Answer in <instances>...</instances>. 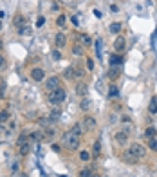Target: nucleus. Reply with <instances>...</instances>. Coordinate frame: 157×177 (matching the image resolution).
<instances>
[{
    "instance_id": "f257e3e1",
    "label": "nucleus",
    "mask_w": 157,
    "mask_h": 177,
    "mask_svg": "<svg viewBox=\"0 0 157 177\" xmlns=\"http://www.w3.org/2000/svg\"><path fill=\"white\" fill-rule=\"evenodd\" d=\"M63 146H67L69 150H78V146H80V135L72 134L71 130L65 132V135H63Z\"/></svg>"
},
{
    "instance_id": "f03ea898",
    "label": "nucleus",
    "mask_w": 157,
    "mask_h": 177,
    "mask_svg": "<svg viewBox=\"0 0 157 177\" xmlns=\"http://www.w3.org/2000/svg\"><path fill=\"white\" fill-rule=\"evenodd\" d=\"M63 100H65V91H63L62 87H58L56 91H52V92H47V101H49V105H58L62 103Z\"/></svg>"
},
{
    "instance_id": "7ed1b4c3",
    "label": "nucleus",
    "mask_w": 157,
    "mask_h": 177,
    "mask_svg": "<svg viewBox=\"0 0 157 177\" xmlns=\"http://www.w3.org/2000/svg\"><path fill=\"white\" fill-rule=\"evenodd\" d=\"M63 74H65L67 80H80V78H83L85 76V71L83 69H80V67H67Z\"/></svg>"
},
{
    "instance_id": "20e7f679",
    "label": "nucleus",
    "mask_w": 157,
    "mask_h": 177,
    "mask_svg": "<svg viewBox=\"0 0 157 177\" xmlns=\"http://www.w3.org/2000/svg\"><path fill=\"white\" fill-rule=\"evenodd\" d=\"M128 152H130V154H134L137 159H141V157L146 156V148L141 145V143H132V145H130V148H128Z\"/></svg>"
},
{
    "instance_id": "39448f33",
    "label": "nucleus",
    "mask_w": 157,
    "mask_h": 177,
    "mask_svg": "<svg viewBox=\"0 0 157 177\" xmlns=\"http://www.w3.org/2000/svg\"><path fill=\"white\" fill-rule=\"evenodd\" d=\"M58 87H62V80H60L58 76H51V78H47V80H45V89H47V92L56 91Z\"/></svg>"
},
{
    "instance_id": "423d86ee",
    "label": "nucleus",
    "mask_w": 157,
    "mask_h": 177,
    "mask_svg": "<svg viewBox=\"0 0 157 177\" xmlns=\"http://www.w3.org/2000/svg\"><path fill=\"white\" fill-rule=\"evenodd\" d=\"M81 126H83V130L90 132V130H94L96 126H98V123H96V119L92 117V116H85L83 121H81Z\"/></svg>"
},
{
    "instance_id": "0eeeda50",
    "label": "nucleus",
    "mask_w": 157,
    "mask_h": 177,
    "mask_svg": "<svg viewBox=\"0 0 157 177\" xmlns=\"http://www.w3.org/2000/svg\"><path fill=\"white\" fill-rule=\"evenodd\" d=\"M126 49V38L125 36H117L114 40V51L116 52H123Z\"/></svg>"
},
{
    "instance_id": "6e6552de",
    "label": "nucleus",
    "mask_w": 157,
    "mask_h": 177,
    "mask_svg": "<svg viewBox=\"0 0 157 177\" xmlns=\"http://www.w3.org/2000/svg\"><path fill=\"white\" fill-rule=\"evenodd\" d=\"M31 78L34 80V82H43V78H45L43 69H40V67H34V69H31Z\"/></svg>"
},
{
    "instance_id": "1a4fd4ad",
    "label": "nucleus",
    "mask_w": 157,
    "mask_h": 177,
    "mask_svg": "<svg viewBox=\"0 0 157 177\" xmlns=\"http://www.w3.org/2000/svg\"><path fill=\"white\" fill-rule=\"evenodd\" d=\"M54 135H56L54 128H52V126H47V128H43L42 130V141H52Z\"/></svg>"
},
{
    "instance_id": "9d476101",
    "label": "nucleus",
    "mask_w": 157,
    "mask_h": 177,
    "mask_svg": "<svg viewBox=\"0 0 157 177\" xmlns=\"http://www.w3.org/2000/svg\"><path fill=\"white\" fill-rule=\"evenodd\" d=\"M54 45H56V49H62L67 45V36L63 34V33H58L56 34V38H54Z\"/></svg>"
},
{
    "instance_id": "9b49d317",
    "label": "nucleus",
    "mask_w": 157,
    "mask_h": 177,
    "mask_svg": "<svg viewBox=\"0 0 157 177\" xmlns=\"http://www.w3.org/2000/svg\"><path fill=\"white\" fill-rule=\"evenodd\" d=\"M114 139H116V143H119V145H126V143H128V135H126L123 130L116 132V134H114Z\"/></svg>"
},
{
    "instance_id": "f8f14e48",
    "label": "nucleus",
    "mask_w": 157,
    "mask_h": 177,
    "mask_svg": "<svg viewBox=\"0 0 157 177\" xmlns=\"http://www.w3.org/2000/svg\"><path fill=\"white\" fill-rule=\"evenodd\" d=\"M123 161H125V163H128V165H136L137 161H139V159H137L136 156H134V154H130V152H128V150H126V152H123Z\"/></svg>"
},
{
    "instance_id": "ddd939ff",
    "label": "nucleus",
    "mask_w": 157,
    "mask_h": 177,
    "mask_svg": "<svg viewBox=\"0 0 157 177\" xmlns=\"http://www.w3.org/2000/svg\"><path fill=\"white\" fill-rule=\"evenodd\" d=\"M74 92L78 94V96H81V98H85V96H87V83H83V82H80V83L76 85Z\"/></svg>"
},
{
    "instance_id": "4468645a",
    "label": "nucleus",
    "mask_w": 157,
    "mask_h": 177,
    "mask_svg": "<svg viewBox=\"0 0 157 177\" xmlns=\"http://www.w3.org/2000/svg\"><path fill=\"white\" fill-rule=\"evenodd\" d=\"M123 65V58L119 54H112L110 56V67H121Z\"/></svg>"
},
{
    "instance_id": "2eb2a0df",
    "label": "nucleus",
    "mask_w": 157,
    "mask_h": 177,
    "mask_svg": "<svg viewBox=\"0 0 157 177\" xmlns=\"http://www.w3.org/2000/svg\"><path fill=\"white\" fill-rule=\"evenodd\" d=\"M121 76V69L119 67H110V71H108V78L110 80H117Z\"/></svg>"
},
{
    "instance_id": "dca6fc26",
    "label": "nucleus",
    "mask_w": 157,
    "mask_h": 177,
    "mask_svg": "<svg viewBox=\"0 0 157 177\" xmlns=\"http://www.w3.org/2000/svg\"><path fill=\"white\" fill-rule=\"evenodd\" d=\"M121 27H123V25H121L119 22H112V24L108 25V31L112 33V34H117V33H121Z\"/></svg>"
},
{
    "instance_id": "f3484780",
    "label": "nucleus",
    "mask_w": 157,
    "mask_h": 177,
    "mask_svg": "<svg viewBox=\"0 0 157 177\" xmlns=\"http://www.w3.org/2000/svg\"><path fill=\"white\" fill-rule=\"evenodd\" d=\"M83 52H85V49H83L81 43H74L72 45V54L74 56H83Z\"/></svg>"
},
{
    "instance_id": "a211bd4d",
    "label": "nucleus",
    "mask_w": 157,
    "mask_h": 177,
    "mask_svg": "<svg viewBox=\"0 0 157 177\" xmlns=\"http://www.w3.org/2000/svg\"><path fill=\"white\" fill-rule=\"evenodd\" d=\"M49 121H51L52 125L58 123V121H60V110H52L51 114H49Z\"/></svg>"
},
{
    "instance_id": "6ab92c4d",
    "label": "nucleus",
    "mask_w": 157,
    "mask_h": 177,
    "mask_svg": "<svg viewBox=\"0 0 157 177\" xmlns=\"http://www.w3.org/2000/svg\"><path fill=\"white\" fill-rule=\"evenodd\" d=\"M29 150H31V141H27V143L20 145V156H27V154H29Z\"/></svg>"
},
{
    "instance_id": "aec40b11",
    "label": "nucleus",
    "mask_w": 157,
    "mask_h": 177,
    "mask_svg": "<svg viewBox=\"0 0 157 177\" xmlns=\"http://www.w3.org/2000/svg\"><path fill=\"white\" fill-rule=\"evenodd\" d=\"M117 94H119L117 87H116V85H110V87H108V91H107V96H108V98H116Z\"/></svg>"
},
{
    "instance_id": "412c9836",
    "label": "nucleus",
    "mask_w": 157,
    "mask_h": 177,
    "mask_svg": "<svg viewBox=\"0 0 157 177\" xmlns=\"http://www.w3.org/2000/svg\"><path fill=\"white\" fill-rule=\"evenodd\" d=\"M145 137H157V130L154 128V126H148L146 130H145Z\"/></svg>"
},
{
    "instance_id": "4be33fe9",
    "label": "nucleus",
    "mask_w": 157,
    "mask_h": 177,
    "mask_svg": "<svg viewBox=\"0 0 157 177\" xmlns=\"http://www.w3.org/2000/svg\"><path fill=\"white\" fill-rule=\"evenodd\" d=\"M9 121V110H0V125Z\"/></svg>"
},
{
    "instance_id": "5701e85b",
    "label": "nucleus",
    "mask_w": 157,
    "mask_h": 177,
    "mask_svg": "<svg viewBox=\"0 0 157 177\" xmlns=\"http://www.w3.org/2000/svg\"><path fill=\"white\" fill-rule=\"evenodd\" d=\"M15 25H16L18 29H20V27H24V25H27V24H25V18H24L22 15H18V16L15 18Z\"/></svg>"
},
{
    "instance_id": "b1692460",
    "label": "nucleus",
    "mask_w": 157,
    "mask_h": 177,
    "mask_svg": "<svg viewBox=\"0 0 157 177\" xmlns=\"http://www.w3.org/2000/svg\"><path fill=\"white\" fill-rule=\"evenodd\" d=\"M90 103H92V101H90L89 98H83L81 103H80V108H81V110H89V108H90Z\"/></svg>"
},
{
    "instance_id": "393cba45",
    "label": "nucleus",
    "mask_w": 157,
    "mask_h": 177,
    "mask_svg": "<svg viewBox=\"0 0 157 177\" xmlns=\"http://www.w3.org/2000/svg\"><path fill=\"white\" fill-rule=\"evenodd\" d=\"M146 143H148V146H150L154 152H157V137H148Z\"/></svg>"
},
{
    "instance_id": "a878e982",
    "label": "nucleus",
    "mask_w": 157,
    "mask_h": 177,
    "mask_svg": "<svg viewBox=\"0 0 157 177\" xmlns=\"http://www.w3.org/2000/svg\"><path fill=\"white\" fill-rule=\"evenodd\" d=\"M71 132H72V134H76V135H81V134H83V126L80 125V123H76V125L71 128Z\"/></svg>"
},
{
    "instance_id": "bb28decb",
    "label": "nucleus",
    "mask_w": 157,
    "mask_h": 177,
    "mask_svg": "<svg viewBox=\"0 0 157 177\" xmlns=\"http://www.w3.org/2000/svg\"><path fill=\"white\" fill-rule=\"evenodd\" d=\"M80 177H92L94 175V172L90 170V168H83V170H80V174H78Z\"/></svg>"
},
{
    "instance_id": "cd10ccee",
    "label": "nucleus",
    "mask_w": 157,
    "mask_h": 177,
    "mask_svg": "<svg viewBox=\"0 0 157 177\" xmlns=\"http://www.w3.org/2000/svg\"><path fill=\"white\" fill-rule=\"evenodd\" d=\"M29 141H42V132H31L29 134Z\"/></svg>"
},
{
    "instance_id": "c85d7f7f",
    "label": "nucleus",
    "mask_w": 157,
    "mask_h": 177,
    "mask_svg": "<svg viewBox=\"0 0 157 177\" xmlns=\"http://www.w3.org/2000/svg\"><path fill=\"white\" fill-rule=\"evenodd\" d=\"M148 110H150V114H157V100H155V98L150 101V107H148Z\"/></svg>"
},
{
    "instance_id": "c756f323",
    "label": "nucleus",
    "mask_w": 157,
    "mask_h": 177,
    "mask_svg": "<svg viewBox=\"0 0 157 177\" xmlns=\"http://www.w3.org/2000/svg\"><path fill=\"white\" fill-rule=\"evenodd\" d=\"M94 45H96V54H98V56H101V45H103V40H101V38H98V40L94 42Z\"/></svg>"
},
{
    "instance_id": "7c9ffc66",
    "label": "nucleus",
    "mask_w": 157,
    "mask_h": 177,
    "mask_svg": "<svg viewBox=\"0 0 157 177\" xmlns=\"http://www.w3.org/2000/svg\"><path fill=\"white\" fill-rule=\"evenodd\" d=\"M29 141V135H27V132H22V135L18 137V146L24 145V143H27Z\"/></svg>"
},
{
    "instance_id": "2f4dec72",
    "label": "nucleus",
    "mask_w": 157,
    "mask_h": 177,
    "mask_svg": "<svg viewBox=\"0 0 157 177\" xmlns=\"http://www.w3.org/2000/svg\"><path fill=\"white\" fill-rule=\"evenodd\" d=\"M38 123H40L43 128H47V126H51V125H52L51 121H49V117H42V119H38Z\"/></svg>"
},
{
    "instance_id": "473e14b6",
    "label": "nucleus",
    "mask_w": 157,
    "mask_h": 177,
    "mask_svg": "<svg viewBox=\"0 0 157 177\" xmlns=\"http://www.w3.org/2000/svg\"><path fill=\"white\" fill-rule=\"evenodd\" d=\"M52 60H56V62L62 60V52H60V49H54V51H52Z\"/></svg>"
},
{
    "instance_id": "72a5a7b5",
    "label": "nucleus",
    "mask_w": 157,
    "mask_h": 177,
    "mask_svg": "<svg viewBox=\"0 0 157 177\" xmlns=\"http://www.w3.org/2000/svg\"><path fill=\"white\" fill-rule=\"evenodd\" d=\"M80 159L81 161H90V154L87 150H83V152H80Z\"/></svg>"
},
{
    "instance_id": "f704fd0d",
    "label": "nucleus",
    "mask_w": 157,
    "mask_h": 177,
    "mask_svg": "<svg viewBox=\"0 0 157 177\" xmlns=\"http://www.w3.org/2000/svg\"><path fill=\"white\" fill-rule=\"evenodd\" d=\"M6 67H7V60H6V58L0 54V71H4Z\"/></svg>"
},
{
    "instance_id": "c9c22d12",
    "label": "nucleus",
    "mask_w": 157,
    "mask_h": 177,
    "mask_svg": "<svg viewBox=\"0 0 157 177\" xmlns=\"http://www.w3.org/2000/svg\"><path fill=\"white\" fill-rule=\"evenodd\" d=\"M18 33H20V34H29V33H31V27H29V25H24V27L18 29Z\"/></svg>"
},
{
    "instance_id": "e433bc0d",
    "label": "nucleus",
    "mask_w": 157,
    "mask_h": 177,
    "mask_svg": "<svg viewBox=\"0 0 157 177\" xmlns=\"http://www.w3.org/2000/svg\"><path fill=\"white\" fill-rule=\"evenodd\" d=\"M56 24H58L60 27H63V25H65V16H63V15H60V16L56 18Z\"/></svg>"
},
{
    "instance_id": "4c0bfd02",
    "label": "nucleus",
    "mask_w": 157,
    "mask_h": 177,
    "mask_svg": "<svg viewBox=\"0 0 157 177\" xmlns=\"http://www.w3.org/2000/svg\"><path fill=\"white\" fill-rule=\"evenodd\" d=\"M99 148H101V145H99V141H96V143H94V148H92V150H94V154H96V156L99 154Z\"/></svg>"
},
{
    "instance_id": "58836bf2",
    "label": "nucleus",
    "mask_w": 157,
    "mask_h": 177,
    "mask_svg": "<svg viewBox=\"0 0 157 177\" xmlns=\"http://www.w3.org/2000/svg\"><path fill=\"white\" fill-rule=\"evenodd\" d=\"M81 40H83V43H85V45H87V47L90 45V38H89L87 34H83V36H81Z\"/></svg>"
},
{
    "instance_id": "ea45409f",
    "label": "nucleus",
    "mask_w": 157,
    "mask_h": 177,
    "mask_svg": "<svg viewBox=\"0 0 157 177\" xmlns=\"http://www.w3.org/2000/svg\"><path fill=\"white\" fill-rule=\"evenodd\" d=\"M98 91H99V92H107V89H105V85L103 83H101V82H99V83H98Z\"/></svg>"
},
{
    "instance_id": "a19ab883",
    "label": "nucleus",
    "mask_w": 157,
    "mask_h": 177,
    "mask_svg": "<svg viewBox=\"0 0 157 177\" xmlns=\"http://www.w3.org/2000/svg\"><path fill=\"white\" fill-rule=\"evenodd\" d=\"M43 24H45V18H38V20H36V25H38V27H42Z\"/></svg>"
},
{
    "instance_id": "79ce46f5",
    "label": "nucleus",
    "mask_w": 157,
    "mask_h": 177,
    "mask_svg": "<svg viewBox=\"0 0 157 177\" xmlns=\"http://www.w3.org/2000/svg\"><path fill=\"white\" fill-rule=\"evenodd\" d=\"M87 67H89L90 71H92V67H94V62H92V60H89V58H87Z\"/></svg>"
},
{
    "instance_id": "37998d69",
    "label": "nucleus",
    "mask_w": 157,
    "mask_h": 177,
    "mask_svg": "<svg viewBox=\"0 0 157 177\" xmlns=\"http://www.w3.org/2000/svg\"><path fill=\"white\" fill-rule=\"evenodd\" d=\"M52 152H62V146L60 145H52Z\"/></svg>"
},
{
    "instance_id": "c03bdc74",
    "label": "nucleus",
    "mask_w": 157,
    "mask_h": 177,
    "mask_svg": "<svg viewBox=\"0 0 157 177\" xmlns=\"http://www.w3.org/2000/svg\"><path fill=\"white\" fill-rule=\"evenodd\" d=\"M9 128H11V130H15V128H16V123H15V121H11V123H9Z\"/></svg>"
},
{
    "instance_id": "a18cd8bd",
    "label": "nucleus",
    "mask_w": 157,
    "mask_h": 177,
    "mask_svg": "<svg viewBox=\"0 0 157 177\" xmlns=\"http://www.w3.org/2000/svg\"><path fill=\"white\" fill-rule=\"evenodd\" d=\"M13 177H27V175H25V174H15Z\"/></svg>"
},
{
    "instance_id": "49530a36",
    "label": "nucleus",
    "mask_w": 157,
    "mask_h": 177,
    "mask_svg": "<svg viewBox=\"0 0 157 177\" xmlns=\"http://www.w3.org/2000/svg\"><path fill=\"white\" fill-rule=\"evenodd\" d=\"M2 47H4V42H2V38H0V51H2Z\"/></svg>"
},
{
    "instance_id": "de8ad7c7",
    "label": "nucleus",
    "mask_w": 157,
    "mask_h": 177,
    "mask_svg": "<svg viewBox=\"0 0 157 177\" xmlns=\"http://www.w3.org/2000/svg\"><path fill=\"white\" fill-rule=\"evenodd\" d=\"M2 132H4V130H2V125H0V135H2Z\"/></svg>"
},
{
    "instance_id": "09e8293b",
    "label": "nucleus",
    "mask_w": 157,
    "mask_h": 177,
    "mask_svg": "<svg viewBox=\"0 0 157 177\" xmlns=\"http://www.w3.org/2000/svg\"><path fill=\"white\" fill-rule=\"evenodd\" d=\"M0 29H2V18H0Z\"/></svg>"
},
{
    "instance_id": "8fccbe9b",
    "label": "nucleus",
    "mask_w": 157,
    "mask_h": 177,
    "mask_svg": "<svg viewBox=\"0 0 157 177\" xmlns=\"http://www.w3.org/2000/svg\"><path fill=\"white\" fill-rule=\"evenodd\" d=\"M92 177H98V175H96V174H94V175H92Z\"/></svg>"
}]
</instances>
